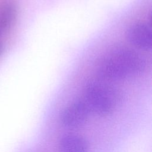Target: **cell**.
Returning <instances> with one entry per match:
<instances>
[{
    "instance_id": "cell-8",
    "label": "cell",
    "mask_w": 152,
    "mask_h": 152,
    "mask_svg": "<svg viewBox=\"0 0 152 152\" xmlns=\"http://www.w3.org/2000/svg\"><path fill=\"white\" fill-rule=\"evenodd\" d=\"M1 32H0V34H1Z\"/></svg>"
},
{
    "instance_id": "cell-5",
    "label": "cell",
    "mask_w": 152,
    "mask_h": 152,
    "mask_svg": "<svg viewBox=\"0 0 152 152\" xmlns=\"http://www.w3.org/2000/svg\"><path fill=\"white\" fill-rule=\"evenodd\" d=\"M59 152H88L87 141L77 134H66L62 136L58 143Z\"/></svg>"
},
{
    "instance_id": "cell-1",
    "label": "cell",
    "mask_w": 152,
    "mask_h": 152,
    "mask_svg": "<svg viewBox=\"0 0 152 152\" xmlns=\"http://www.w3.org/2000/svg\"><path fill=\"white\" fill-rule=\"evenodd\" d=\"M146 66L144 58L126 47L118 46L105 53L96 66L98 76L107 80L132 78L142 73Z\"/></svg>"
},
{
    "instance_id": "cell-7",
    "label": "cell",
    "mask_w": 152,
    "mask_h": 152,
    "mask_svg": "<svg viewBox=\"0 0 152 152\" xmlns=\"http://www.w3.org/2000/svg\"><path fill=\"white\" fill-rule=\"evenodd\" d=\"M2 45L0 42V56H1V55L2 53Z\"/></svg>"
},
{
    "instance_id": "cell-3",
    "label": "cell",
    "mask_w": 152,
    "mask_h": 152,
    "mask_svg": "<svg viewBox=\"0 0 152 152\" xmlns=\"http://www.w3.org/2000/svg\"><path fill=\"white\" fill-rule=\"evenodd\" d=\"M90 110L83 99L77 100L66 107L61 112L59 120L66 128H77L87 120Z\"/></svg>"
},
{
    "instance_id": "cell-2",
    "label": "cell",
    "mask_w": 152,
    "mask_h": 152,
    "mask_svg": "<svg viewBox=\"0 0 152 152\" xmlns=\"http://www.w3.org/2000/svg\"><path fill=\"white\" fill-rule=\"evenodd\" d=\"M121 94L115 87L98 81H90L84 89L83 99L91 112L99 116L110 114L121 100Z\"/></svg>"
},
{
    "instance_id": "cell-4",
    "label": "cell",
    "mask_w": 152,
    "mask_h": 152,
    "mask_svg": "<svg viewBox=\"0 0 152 152\" xmlns=\"http://www.w3.org/2000/svg\"><path fill=\"white\" fill-rule=\"evenodd\" d=\"M126 38L137 48L149 50L151 47V29L144 23H137L132 24L126 30Z\"/></svg>"
},
{
    "instance_id": "cell-6",
    "label": "cell",
    "mask_w": 152,
    "mask_h": 152,
    "mask_svg": "<svg viewBox=\"0 0 152 152\" xmlns=\"http://www.w3.org/2000/svg\"><path fill=\"white\" fill-rule=\"evenodd\" d=\"M17 7L13 2H7L0 9V32L8 29L17 15Z\"/></svg>"
}]
</instances>
